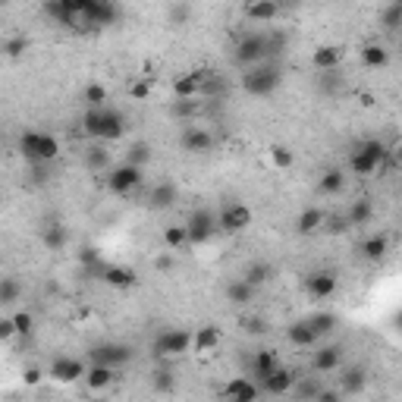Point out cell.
I'll list each match as a JSON object with an SVG mask.
<instances>
[{"label": "cell", "instance_id": "cell-1", "mask_svg": "<svg viewBox=\"0 0 402 402\" xmlns=\"http://www.w3.org/2000/svg\"><path fill=\"white\" fill-rule=\"evenodd\" d=\"M82 132L94 142H117L126 135V117L117 107H88L82 117Z\"/></svg>", "mask_w": 402, "mask_h": 402}, {"label": "cell", "instance_id": "cell-2", "mask_svg": "<svg viewBox=\"0 0 402 402\" xmlns=\"http://www.w3.org/2000/svg\"><path fill=\"white\" fill-rule=\"evenodd\" d=\"M280 82H283V73H280V66H276L274 60L245 66V73H242V88L248 94H255V98H267V94H274L276 88H280Z\"/></svg>", "mask_w": 402, "mask_h": 402}, {"label": "cell", "instance_id": "cell-3", "mask_svg": "<svg viewBox=\"0 0 402 402\" xmlns=\"http://www.w3.org/2000/svg\"><path fill=\"white\" fill-rule=\"evenodd\" d=\"M389 148L380 142V138H364L362 144H355V151L349 154V170L355 176H371L387 163Z\"/></svg>", "mask_w": 402, "mask_h": 402}, {"label": "cell", "instance_id": "cell-4", "mask_svg": "<svg viewBox=\"0 0 402 402\" xmlns=\"http://www.w3.org/2000/svg\"><path fill=\"white\" fill-rule=\"evenodd\" d=\"M19 148H22V154L29 157L31 163H50L57 154H60V142H57L50 132H22V138H19Z\"/></svg>", "mask_w": 402, "mask_h": 402}, {"label": "cell", "instance_id": "cell-5", "mask_svg": "<svg viewBox=\"0 0 402 402\" xmlns=\"http://www.w3.org/2000/svg\"><path fill=\"white\" fill-rule=\"evenodd\" d=\"M232 60L239 66H255V63L267 60V31H248L236 41V50H232Z\"/></svg>", "mask_w": 402, "mask_h": 402}, {"label": "cell", "instance_id": "cell-6", "mask_svg": "<svg viewBox=\"0 0 402 402\" xmlns=\"http://www.w3.org/2000/svg\"><path fill=\"white\" fill-rule=\"evenodd\" d=\"M192 349V333L186 330H161L151 343V355L154 358H176V355H186Z\"/></svg>", "mask_w": 402, "mask_h": 402}, {"label": "cell", "instance_id": "cell-7", "mask_svg": "<svg viewBox=\"0 0 402 402\" xmlns=\"http://www.w3.org/2000/svg\"><path fill=\"white\" fill-rule=\"evenodd\" d=\"M119 19V6L117 0H88L85 13H82V25L85 29H107Z\"/></svg>", "mask_w": 402, "mask_h": 402}, {"label": "cell", "instance_id": "cell-8", "mask_svg": "<svg viewBox=\"0 0 402 402\" xmlns=\"http://www.w3.org/2000/svg\"><path fill=\"white\" fill-rule=\"evenodd\" d=\"M142 186V167H135V163H119V167H113L110 173H107V188H110L113 195H129L135 192V188Z\"/></svg>", "mask_w": 402, "mask_h": 402}, {"label": "cell", "instance_id": "cell-9", "mask_svg": "<svg viewBox=\"0 0 402 402\" xmlns=\"http://www.w3.org/2000/svg\"><path fill=\"white\" fill-rule=\"evenodd\" d=\"M214 232H217V217H214L211 211H192V217L186 220L188 245H204V242H211Z\"/></svg>", "mask_w": 402, "mask_h": 402}, {"label": "cell", "instance_id": "cell-10", "mask_svg": "<svg viewBox=\"0 0 402 402\" xmlns=\"http://www.w3.org/2000/svg\"><path fill=\"white\" fill-rule=\"evenodd\" d=\"M251 226V207H245L242 201H230V204H223V211H220L217 217V230L223 232H242Z\"/></svg>", "mask_w": 402, "mask_h": 402}, {"label": "cell", "instance_id": "cell-11", "mask_svg": "<svg viewBox=\"0 0 402 402\" xmlns=\"http://www.w3.org/2000/svg\"><path fill=\"white\" fill-rule=\"evenodd\" d=\"M88 358L117 371V368H123V364L132 362V349H129V345H123V343H100V345H94V349L88 352Z\"/></svg>", "mask_w": 402, "mask_h": 402}, {"label": "cell", "instance_id": "cell-12", "mask_svg": "<svg viewBox=\"0 0 402 402\" xmlns=\"http://www.w3.org/2000/svg\"><path fill=\"white\" fill-rule=\"evenodd\" d=\"M50 377H54L57 383H75L85 377V362H79V358H73V355H57L54 362H50Z\"/></svg>", "mask_w": 402, "mask_h": 402}, {"label": "cell", "instance_id": "cell-13", "mask_svg": "<svg viewBox=\"0 0 402 402\" xmlns=\"http://www.w3.org/2000/svg\"><path fill=\"white\" fill-rule=\"evenodd\" d=\"M292 383H295L292 371L283 368V364H276V368L258 383V389H261V396H286L289 389H292Z\"/></svg>", "mask_w": 402, "mask_h": 402}, {"label": "cell", "instance_id": "cell-14", "mask_svg": "<svg viewBox=\"0 0 402 402\" xmlns=\"http://www.w3.org/2000/svg\"><path fill=\"white\" fill-rule=\"evenodd\" d=\"M305 292L311 295V299L324 302L330 299L333 292H336V274L333 270H314V274L305 276Z\"/></svg>", "mask_w": 402, "mask_h": 402}, {"label": "cell", "instance_id": "cell-15", "mask_svg": "<svg viewBox=\"0 0 402 402\" xmlns=\"http://www.w3.org/2000/svg\"><path fill=\"white\" fill-rule=\"evenodd\" d=\"M179 144H182V151H188V154H204V151L214 148V135L207 129H201V126H186Z\"/></svg>", "mask_w": 402, "mask_h": 402}, {"label": "cell", "instance_id": "cell-16", "mask_svg": "<svg viewBox=\"0 0 402 402\" xmlns=\"http://www.w3.org/2000/svg\"><path fill=\"white\" fill-rule=\"evenodd\" d=\"M176 198H179V188H176L173 182H157V186H151L144 201H148L151 211H167V207L176 204Z\"/></svg>", "mask_w": 402, "mask_h": 402}, {"label": "cell", "instance_id": "cell-17", "mask_svg": "<svg viewBox=\"0 0 402 402\" xmlns=\"http://www.w3.org/2000/svg\"><path fill=\"white\" fill-rule=\"evenodd\" d=\"M223 396L226 399H236V402H251L261 396V389H258V383L251 380V377H232L223 387Z\"/></svg>", "mask_w": 402, "mask_h": 402}, {"label": "cell", "instance_id": "cell-18", "mask_svg": "<svg viewBox=\"0 0 402 402\" xmlns=\"http://www.w3.org/2000/svg\"><path fill=\"white\" fill-rule=\"evenodd\" d=\"M339 362H343V345H320L311 358V368L318 374H330L339 368Z\"/></svg>", "mask_w": 402, "mask_h": 402}, {"label": "cell", "instance_id": "cell-19", "mask_svg": "<svg viewBox=\"0 0 402 402\" xmlns=\"http://www.w3.org/2000/svg\"><path fill=\"white\" fill-rule=\"evenodd\" d=\"M100 280H104L107 286H113V289H129V286H135V270L123 267V264H104Z\"/></svg>", "mask_w": 402, "mask_h": 402}, {"label": "cell", "instance_id": "cell-20", "mask_svg": "<svg viewBox=\"0 0 402 402\" xmlns=\"http://www.w3.org/2000/svg\"><path fill=\"white\" fill-rule=\"evenodd\" d=\"M226 91H230V82H226V75H220V73H211V69H204V79H201L198 98L220 100V98H226Z\"/></svg>", "mask_w": 402, "mask_h": 402}, {"label": "cell", "instance_id": "cell-21", "mask_svg": "<svg viewBox=\"0 0 402 402\" xmlns=\"http://www.w3.org/2000/svg\"><path fill=\"white\" fill-rule=\"evenodd\" d=\"M245 16L251 22H274L280 16V3L276 0H248L245 3Z\"/></svg>", "mask_w": 402, "mask_h": 402}, {"label": "cell", "instance_id": "cell-22", "mask_svg": "<svg viewBox=\"0 0 402 402\" xmlns=\"http://www.w3.org/2000/svg\"><path fill=\"white\" fill-rule=\"evenodd\" d=\"M280 364V358H276V352H270V349H261V352H255V358H251V380L255 383H261L264 377L270 374V371Z\"/></svg>", "mask_w": 402, "mask_h": 402}, {"label": "cell", "instance_id": "cell-23", "mask_svg": "<svg viewBox=\"0 0 402 402\" xmlns=\"http://www.w3.org/2000/svg\"><path fill=\"white\" fill-rule=\"evenodd\" d=\"M201 79H204V69H195V73H186L173 82V94L176 98H198Z\"/></svg>", "mask_w": 402, "mask_h": 402}, {"label": "cell", "instance_id": "cell-24", "mask_svg": "<svg viewBox=\"0 0 402 402\" xmlns=\"http://www.w3.org/2000/svg\"><path fill=\"white\" fill-rule=\"evenodd\" d=\"M82 380L88 383V389H107L113 383V368H107V364H98V362H91V368H85V377Z\"/></svg>", "mask_w": 402, "mask_h": 402}, {"label": "cell", "instance_id": "cell-25", "mask_svg": "<svg viewBox=\"0 0 402 402\" xmlns=\"http://www.w3.org/2000/svg\"><path fill=\"white\" fill-rule=\"evenodd\" d=\"M251 299H255V286H251L245 276L226 283V302H232V305H248Z\"/></svg>", "mask_w": 402, "mask_h": 402}, {"label": "cell", "instance_id": "cell-26", "mask_svg": "<svg viewBox=\"0 0 402 402\" xmlns=\"http://www.w3.org/2000/svg\"><path fill=\"white\" fill-rule=\"evenodd\" d=\"M320 226H324V211H320V207H308V211H302L299 217H295V232H299V236H311Z\"/></svg>", "mask_w": 402, "mask_h": 402}, {"label": "cell", "instance_id": "cell-27", "mask_svg": "<svg viewBox=\"0 0 402 402\" xmlns=\"http://www.w3.org/2000/svg\"><path fill=\"white\" fill-rule=\"evenodd\" d=\"M220 345V330L214 324H204V327H198V330L192 333V349L195 352H211V349H217Z\"/></svg>", "mask_w": 402, "mask_h": 402}, {"label": "cell", "instance_id": "cell-28", "mask_svg": "<svg viewBox=\"0 0 402 402\" xmlns=\"http://www.w3.org/2000/svg\"><path fill=\"white\" fill-rule=\"evenodd\" d=\"M286 339L295 345V349H308V345H314V343H320L318 336H314V330L305 324V320H295V324H289V330H286Z\"/></svg>", "mask_w": 402, "mask_h": 402}, {"label": "cell", "instance_id": "cell-29", "mask_svg": "<svg viewBox=\"0 0 402 402\" xmlns=\"http://www.w3.org/2000/svg\"><path fill=\"white\" fill-rule=\"evenodd\" d=\"M339 60H343V50L333 47V44H324V47H318L311 54V63H314V69H318V73H324V69H336Z\"/></svg>", "mask_w": 402, "mask_h": 402}, {"label": "cell", "instance_id": "cell-30", "mask_svg": "<svg viewBox=\"0 0 402 402\" xmlns=\"http://www.w3.org/2000/svg\"><path fill=\"white\" fill-rule=\"evenodd\" d=\"M245 280H248L251 283V286H264V283H270V280H274V276H276V270H274V264H270V261H251L248 264V267H245Z\"/></svg>", "mask_w": 402, "mask_h": 402}, {"label": "cell", "instance_id": "cell-31", "mask_svg": "<svg viewBox=\"0 0 402 402\" xmlns=\"http://www.w3.org/2000/svg\"><path fill=\"white\" fill-rule=\"evenodd\" d=\"M305 324L314 330V336H318V339H324L327 333H333V330H336V324H339V320H336V314H330V311H318V314H311V318H305Z\"/></svg>", "mask_w": 402, "mask_h": 402}, {"label": "cell", "instance_id": "cell-32", "mask_svg": "<svg viewBox=\"0 0 402 402\" xmlns=\"http://www.w3.org/2000/svg\"><path fill=\"white\" fill-rule=\"evenodd\" d=\"M387 251H389V239L383 236V232H374V236H368L362 242V255L368 258V261H380Z\"/></svg>", "mask_w": 402, "mask_h": 402}, {"label": "cell", "instance_id": "cell-33", "mask_svg": "<svg viewBox=\"0 0 402 402\" xmlns=\"http://www.w3.org/2000/svg\"><path fill=\"white\" fill-rule=\"evenodd\" d=\"M362 63L368 69H383L389 63V50L383 44H364L362 47Z\"/></svg>", "mask_w": 402, "mask_h": 402}, {"label": "cell", "instance_id": "cell-34", "mask_svg": "<svg viewBox=\"0 0 402 402\" xmlns=\"http://www.w3.org/2000/svg\"><path fill=\"white\" fill-rule=\"evenodd\" d=\"M343 186H345V173H343V170H336V167H330L324 176H320L318 192L320 195H339V192H343Z\"/></svg>", "mask_w": 402, "mask_h": 402}, {"label": "cell", "instance_id": "cell-35", "mask_svg": "<svg viewBox=\"0 0 402 402\" xmlns=\"http://www.w3.org/2000/svg\"><path fill=\"white\" fill-rule=\"evenodd\" d=\"M371 217H374V204L371 201H352V207L345 211V220H349V226H364L371 223Z\"/></svg>", "mask_w": 402, "mask_h": 402}, {"label": "cell", "instance_id": "cell-36", "mask_svg": "<svg viewBox=\"0 0 402 402\" xmlns=\"http://www.w3.org/2000/svg\"><path fill=\"white\" fill-rule=\"evenodd\" d=\"M22 299V283L13 276H0V305H16Z\"/></svg>", "mask_w": 402, "mask_h": 402}, {"label": "cell", "instance_id": "cell-37", "mask_svg": "<svg viewBox=\"0 0 402 402\" xmlns=\"http://www.w3.org/2000/svg\"><path fill=\"white\" fill-rule=\"evenodd\" d=\"M66 239H69L66 226H63V223H47V230H44V245H47L50 251H60L63 245H66Z\"/></svg>", "mask_w": 402, "mask_h": 402}, {"label": "cell", "instance_id": "cell-38", "mask_svg": "<svg viewBox=\"0 0 402 402\" xmlns=\"http://www.w3.org/2000/svg\"><path fill=\"white\" fill-rule=\"evenodd\" d=\"M163 245H167L170 251H182L188 245V236H186V223L182 226H167L163 230Z\"/></svg>", "mask_w": 402, "mask_h": 402}, {"label": "cell", "instance_id": "cell-39", "mask_svg": "<svg viewBox=\"0 0 402 402\" xmlns=\"http://www.w3.org/2000/svg\"><path fill=\"white\" fill-rule=\"evenodd\" d=\"M380 25H383V29L389 31V35H393L396 29H399V25H402V0H393V3H389L387 10H383V16H380Z\"/></svg>", "mask_w": 402, "mask_h": 402}, {"label": "cell", "instance_id": "cell-40", "mask_svg": "<svg viewBox=\"0 0 402 402\" xmlns=\"http://www.w3.org/2000/svg\"><path fill=\"white\" fill-rule=\"evenodd\" d=\"M364 389V371L362 368H349L343 374V387H339V393H362Z\"/></svg>", "mask_w": 402, "mask_h": 402}, {"label": "cell", "instance_id": "cell-41", "mask_svg": "<svg viewBox=\"0 0 402 402\" xmlns=\"http://www.w3.org/2000/svg\"><path fill=\"white\" fill-rule=\"evenodd\" d=\"M85 163H88V170H94V173H100V170L110 163V154H107L100 144H91V148L85 151Z\"/></svg>", "mask_w": 402, "mask_h": 402}, {"label": "cell", "instance_id": "cell-42", "mask_svg": "<svg viewBox=\"0 0 402 402\" xmlns=\"http://www.w3.org/2000/svg\"><path fill=\"white\" fill-rule=\"evenodd\" d=\"M82 100H85L88 107H104L107 104V88L100 85V82H91V85H85V91H82Z\"/></svg>", "mask_w": 402, "mask_h": 402}, {"label": "cell", "instance_id": "cell-43", "mask_svg": "<svg viewBox=\"0 0 402 402\" xmlns=\"http://www.w3.org/2000/svg\"><path fill=\"white\" fill-rule=\"evenodd\" d=\"M289 393H295L299 399H318L320 383L311 380V377H308V380H299V377H295V383H292V389H289Z\"/></svg>", "mask_w": 402, "mask_h": 402}, {"label": "cell", "instance_id": "cell-44", "mask_svg": "<svg viewBox=\"0 0 402 402\" xmlns=\"http://www.w3.org/2000/svg\"><path fill=\"white\" fill-rule=\"evenodd\" d=\"M151 91H154V75H142V79H135L129 85V98L132 100H144Z\"/></svg>", "mask_w": 402, "mask_h": 402}, {"label": "cell", "instance_id": "cell-45", "mask_svg": "<svg viewBox=\"0 0 402 402\" xmlns=\"http://www.w3.org/2000/svg\"><path fill=\"white\" fill-rule=\"evenodd\" d=\"M151 161V144L148 142H135L129 144V154H126V163H135V167H142V163Z\"/></svg>", "mask_w": 402, "mask_h": 402}, {"label": "cell", "instance_id": "cell-46", "mask_svg": "<svg viewBox=\"0 0 402 402\" xmlns=\"http://www.w3.org/2000/svg\"><path fill=\"white\" fill-rule=\"evenodd\" d=\"M270 163H274L276 170H289L292 167V151H289L286 144H274V148H270Z\"/></svg>", "mask_w": 402, "mask_h": 402}, {"label": "cell", "instance_id": "cell-47", "mask_svg": "<svg viewBox=\"0 0 402 402\" xmlns=\"http://www.w3.org/2000/svg\"><path fill=\"white\" fill-rule=\"evenodd\" d=\"M286 50V31H267V60L280 57Z\"/></svg>", "mask_w": 402, "mask_h": 402}, {"label": "cell", "instance_id": "cell-48", "mask_svg": "<svg viewBox=\"0 0 402 402\" xmlns=\"http://www.w3.org/2000/svg\"><path fill=\"white\" fill-rule=\"evenodd\" d=\"M0 50H3L6 57H13V60H16V57H22L25 50H29V38L16 35V38H10V41H3V47H0Z\"/></svg>", "mask_w": 402, "mask_h": 402}, {"label": "cell", "instance_id": "cell-49", "mask_svg": "<svg viewBox=\"0 0 402 402\" xmlns=\"http://www.w3.org/2000/svg\"><path fill=\"white\" fill-rule=\"evenodd\" d=\"M318 88L327 94H336L339 91V73L336 69H324V73L318 75Z\"/></svg>", "mask_w": 402, "mask_h": 402}, {"label": "cell", "instance_id": "cell-50", "mask_svg": "<svg viewBox=\"0 0 402 402\" xmlns=\"http://www.w3.org/2000/svg\"><path fill=\"white\" fill-rule=\"evenodd\" d=\"M13 327H16V336H29L35 330V318L29 311H16L13 314Z\"/></svg>", "mask_w": 402, "mask_h": 402}, {"label": "cell", "instance_id": "cell-51", "mask_svg": "<svg viewBox=\"0 0 402 402\" xmlns=\"http://www.w3.org/2000/svg\"><path fill=\"white\" fill-rule=\"evenodd\" d=\"M198 113V100L195 98H179L173 104V117H195Z\"/></svg>", "mask_w": 402, "mask_h": 402}, {"label": "cell", "instance_id": "cell-52", "mask_svg": "<svg viewBox=\"0 0 402 402\" xmlns=\"http://www.w3.org/2000/svg\"><path fill=\"white\" fill-rule=\"evenodd\" d=\"M154 389H161V393H170V389H176V377L170 374V371H161V374H154Z\"/></svg>", "mask_w": 402, "mask_h": 402}, {"label": "cell", "instance_id": "cell-53", "mask_svg": "<svg viewBox=\"0 0 402 402\" xmlns=\"http://www.w3.org/2000/svg\"><path fill=\"white\" fill-rule=\"evenodd\" d=\"M154 267L161 270V274H167V270H173V267H176V251H170V248H167V251H163V255H157V258H154Z\"/></svg>", "mask_w": 402, "mask_h": 402}, {"label": "cell", "instance_id": "cell-54", "mask_svg": "<svg viewBox=\"0 0 402 402\" xmlns=\"http://www.w3.org/2000/svg\"><path fill=\"white\" fill-rule=\"evenodd\" d=\"M345 226H349V220H345V217H330V214H324V226H320V230H330V232H343Z\"/></svg>", "mask_w": 402, "mask_h": 402}, {"label": "cell", "instance_id": "cell-55", "mask_svg": "<svg viewBox=\"0 0 402 402\" xmlns=\"http://www.w3.org/2000/svg\"><path fill=\"white\" fill-rule=\"evenodd\" d=\"M16 336V327H13V318H0V339Z\"/></svg>", "mask_w": 402, "mask_h": 402}, {"label": "cell", "instance_id": "cell-56", "mask_svg": "<svg viewBox=\"0 0 402 402\" xmlns=\"http://www.w3.org/2000/svg\"><path fill=\"white\" fill-rule=\"evenodd\" d=\"M170 19H173L176 25H182L188 19V10H186V6H173V10H170Z\"/></svg>", "mask_w": 402, "mask_h": 402}, {"label": "cell", "instance_id": "cell-57", "mask_svg": "<svg viewBox=\"0 0 402 402\" xmlns=\"http://www.w3.org/2000/svg\"><path fill=\"white\" fill-rule=\"evenodd\" d=\"M245 330H248V333H264L267 327H264L261 318H248V320H245Z\"/></svg>", "mask_w": 402, "mask_h": 402}, {"label": "cell", "instance_id": "cell-58", "mask_svg": "<svg viewBox=\"0 0 402 402\" xmlns=\"http://www.w3.org/2000/svg\"><path fill=\"white\" fill-rule=\"evenodd\" d=\"M22 377H25V383H31V387H35V383H41V371H38V368H29Z\"/></svg>", "mask_w": 402, "mask_h": 402}, {"label": "cell", "instance_id": "cell-59", "mask_svg": "<svg viewBox=\"0 0 402 402\" xmlns=\"http://www.w3.org/2000/svg\"><path fill=\"white\" fill-rule=\"evenodd\" d=\"M6 3H10V0H0V6H6Z\"/></svg>", "mask_w": 402, "mask_h": 402}]
</instances>
